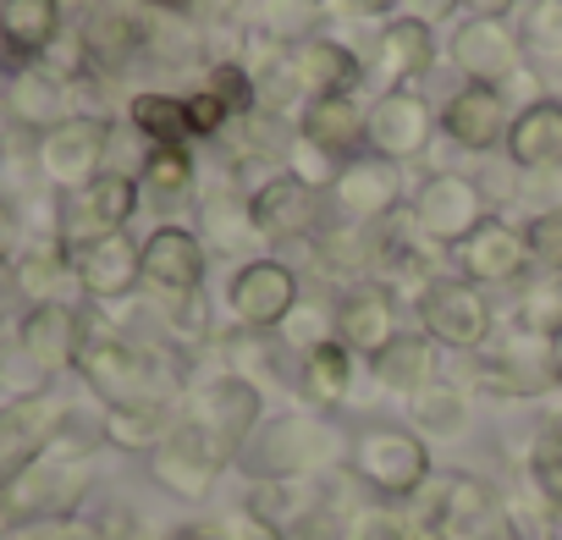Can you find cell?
I'll return each instance as SVG.
<instances>
[{
	"label": "cell",
	"mask_w": 562,
	"mask_h": 540,
	"mask_svg": "<svg viewBox=\"0 0 562 540\" xmlns=\"http://www.w3.org/2000/svg\"><path fill=\"white\" fill-rule=\"evenodd\" d=\"M458 7L469 12V18H485V23H502L513 7H518V0H458Z\"/></svg>",
	"instance_id": "47"
},
{
	"label": "cell",
	"mask_w": 562,
	"mask_h": 540,
	"mask_svg": "<svg viewBox=\"0 0 562 540\" xmlns=\"http://www.w3.org/2000/svg\"><path fill=\"white\" fill-rule=\"evenodd\" d=\"M127 116L149 138V149H182V138H188V105L177 94H155V89L149 94H133Z\"/></svg>",
	"instance_id": "31"
},
{
	"label": "cell",
	"mask_w": 562,
	"mask_h": 540,
	"mask_svg": "<svg viewBox=\"0 0 562 540\" xmlns=\"http://www.w3.org/2000/svg\"><path fill=\"white\" fill-rule=\"evenodd\" d=\"M348 381H353V353H348L337 337L304 353V392H310L315 403H337V397H348Z\"/></svg>",
	"instance_id": "33"
},
{
	"label": "cell",
	"mask_w": 562,
	"mask_h": 540,
	"mask_svg": "<svg viewBox=\"0 0 562 540\" xmlns=\"http://www.w3.org/2000/svg\"><path fill=\"white\" fill-rule=\"evenodd\" d=\"M474 386L496 397H535L551 386V359H518V353H491L474 364Z\"/></svg>",
	"instance_id": "30"
},
{
	"label": "cell",
	"mask_w": 562,
	"mask_h": 540,
	"mask_svg": "<svg viewBox=\"0 0 562 540\" xmlns=\"http://www.w3.org/2000/svg\"><path fill=\"white\" fill-rule=\"evenodd\" d=\"M364 122H370V111H359L353 94H331V100H310V105H304L299 138H310L315 149H326V155H337V160H348L359 144H370V138H364Z\"/></svg>",
	"instance_id": "25"
},
{
	"label": "cell",
	"mask_w": 562,
	"mask_h": 540,
	"mask_svg": "<svg viewBox=\"0 0 562 540\" xmlns=\"http://www.w3.org/2000/svg\"><path fill=\"white\" fill-rule=\"evenodd\" d=\"M171 540H221V535H210V529H177Z\"/></svg>",
	"instance_id": "54"
},
{
	"label": "cell",
	"mask_w": 562,
	"mask_h": 540,
	"mask_svg": "<svg viewBox=\"0 0 562 540\" xmlns=\"http://www.w3.org/2000/svg\"><path fill=\"white\" fill-rule=\"evenodd\" d=\"M105 436L116 447H149L155 452L171 436V425H166V408H111L105 414Z\"/></svg>",
	"instance_id": "35"
},
{
	"label": "cell",
	"mask_w": 562,
	"mask_h": 540,
	"mask_svg": "<svg viewBox=\"0 0 562 540\" xmlns=\"http://www.w3.org/2000/svg\"><path fill=\"white\" fill-rule=\"evenodd\" d=\"M78 375L94 386V397H105V408H166L171 392H177V375L155 353H144V348H133L111 331L83 337Z\"/></svg>",
	"instance_id": "1"
},
{
	"label": "cell",
	"mask_w": 562,
	"mask_h": 540,
	"mask_svg": "<svg viewBox=\"0 0 562 540\" xmlns=\"http://www.w3.org/2000/svg\"><path fill=\"white\" fill-rule=\"evenodd\" d=\"M507 155L524 171H551L562 166V105L557 100H535L513 116L507 127Z\"/></svg>",
	"instance_id": "26"
},
{
	"label": "cell",
	"mask_w": 562,
	"mask_h": 540,
	"mask_svg": "<svg viewBox=\"0 0 562 540\" xmlns=\"http://www.w3.org/2000/svg\"><path fill=\"white\" fill-rule=\"evenodd\" d=\"M149 7H160V12H177V18H182V12H193V0H149Z\"/></svg>",
	"instance_id": "53"
},
{
	"label": "cell",
	"mask_w": 562,
	"mask_h": 540,
	"mask_svg": "<svg viewBox=\"0 0 562 540\" xmlns=\"http://www.w3.org/2000/svg\"><path fill=\"white\" fill-rule=\"evenodd\" d=\"M452 254H458L463 282H518L524 265H529V243H524V232H513L507 221L474 226Z\"/></svg>",
	"instance_id": "21"
},
{
	"label": "cell",
	"mask_w": 562,
	"mask_h": 540,
	"mask_svg": "<svg viewBox=\"0 0 562 540\" xmlns=\"http://www.w3.org/2000/svg\"><path fill=\"white\" fill-rule=\"evenodd\" d=\"M430 61H436V34H430V23L403 18V23L381 29V40H375V78H386V89H403L408 78L430 72Z\"/></svg>",
	"instance_id": "27"
},
{
	"label": "cell",
	"mask_w": 562,
	"mask_h": 540,
	"mask_svg": "<svg viewBox=\"0 0 562 540\" xmlns=\"http://www.w3.org/2000/svg\"><path fill=\"white\" fill-rule=\"evenodd\" d=\"M138 193H144V188H138L133 177H122V171H105L100 182L67 193L61 210H56V243H61L67 254H78V248H89V243H100V237L127 232V221H133V210H138Z\"/></svg>",
	"instance_id": "5"
},
{
	"label": "cell",
	"mask_w": 562,
	"mask_h": 540,
	"mask_svg": "<svg viewBox=\"0 0 562 540\" xmlns=\"http://www.w3.org/2000/svg\"><path fill=\"white\" fill-rule=\"evenodd\" d=\"M182 425H188L193 436H204L215 458L232 463V458L248 447V436L259 430V386H254L248 375H215V381H204V386L188 397Z\"/></svg>",
	"instance_id": "4"
},
{
	"label": "cell",
	"mask_w": 562,
	"mask_h": 540,
	"mask_svg": "<svg viewBox=\"0 0 562 540\" xmlns=\"http://www.w3.org/2000/svg\"><path fill=\"white\" fill-rule=\"evenodd\" d=\"M226 304H232V315H237L248 331L288 326V315L299 310V277H293L281 259H248L237 277H232Z\"/></svg>",
	"instance_id": "11"
},
{
	"label": "cell",
	"mask_w": 562,
	"mask_h": 540,
	"mask_svg": "<svg viewBox=\"0 0 562 540\" xmlns=\"http://www.w3.org/2000/svg\"><path fill=\"white\" fill-rule=\"evenodd\" d=\"M430 133H436V111H430L414 89H386V94L370 105V122H364L370 149L386 155V160H414V155H425Z\"/></svg>",
	"instance_id": "13"
},
{
	"label": "cell",
	"mask_w": 562,
	"mask_h": 540,
	"mask_svg": "<svg viewBox=\"0 0 562 540\" xmlns=\"http://www.w3.org/2000/svg\"><path fill=\"white\" fill-rule=\"evenodd\" d=\"M61 425H67V414L45 392L18 397V403H0V502H7L12 485L50 452V441L61 436Z\"/></svg>",
	"instance_id": "8"
},
{
	"label": "cell",
	"mask_w": 562,
	"mask_h": 540,
	"mask_svg": "<svg viewBox=\"0 0 562 540\" xmlns=\"http://www.w3.org/2000/svg\"><path fill=\"white\" fill-rule=\"evenodd\" d=\"M18 299H23V282H18V259H7V254H0V326L12 320Z\"/></svg>",
	"instance_id": "46"
},
{
	"label": "cell",
	"mask_w": 562,
	"mask_h": 540,
	"mask_svg": "<svg viewBox=\"0 0 562 540\" xmlns=\"http://www.w3.org/2000/svg\"><path fill=\"white\" fill-rule=\"evenodd\" d=\"M375 375L386 381V386H397V392H419V386H430V337L419 331V337H392V348L386 353H375Z\"/></svg>",
	"instance_id": "32"
},
{
	"label": "cell",
	"mask_w": 562,
	"mask_h": 540,
	"mask_svg": "<svg viewBox=\"0 0 562 540\" xmlns=\"http://www.w3.org/2000/svg\"><path fill=\"white\" fill-rule=\"evenodd\" d=\"M524 61V40L507 29V23H485V18H469L458 34H452V67L469 78V83H507Z\"/></svg>",
	"instance_id": "17"
},
{
	"label": "cell",
	"mask_w": 562,
	"mask_h": 540,
	"mask_svg": "<svg viewBox=\"0 0 562 540\" xmlns=\"http://www.w3.org/2000/svg\"><path fill=\"white\" fill-rule=\"evenodd\" d=\"M221 469H226V458H215L210 441L193 436L188 425H171V436L149 452V474H155L171 496H188V502H199V496L215 485Z\"/></svg>",
	"instance_id": "20"
},
{
	"label": "cell",
	"mask_w": 562,
	"mask_h": 540,
	"mask_svg": "<svg viewBox=\"0 0 562 540\" xmlns=\"http://www.w3.org/2000/svg\"><path fill=\"white\" fill-rule=\"evenodd\" d=\"M348 12H359V18H381V12H392V7H403V0H342Z\"/></svg>",
	"instance_id": "50"
},
{
	"label": "cell",
	"mask_w": 562,
	"mask_h": 540,
	"mask_svg": "<svg viewBox=\"0 0 562 540\" xmlns=\"http://www.w3.org/2000/svg\"><path fill=\"white\" fill-rule=\"evenodd\" d=\"M331 315H337V342H342L348 353L375 359V353H386L392 337H397V304H392V293H381V288L348 293Z\"/></svg>",
	"instance_id": "23"
},
{
	"label": "cell",
	"mask_w": 562,
	"mask_h": 540,
	"mask_svg": "<svg viewBox=\"0 0 562 540\" xmlns=\"http://www.w3.org/2000/svg\"><path fill=\"white\" fill-rule=\"evenodd\" d=\"M61 29V0H0V50L12 61H40Z\"/></svg>",
	"instance_id": "24"
},
{
	"label": "cell",
	"mask_w": 562,
	"mask_h": 540,
	"mask_svg": "<svg viewBox=\"0 0 562 540\" xmlns=\"http://www.w3.org/2000/svg\"><path fill=\"white\" fill-rule=\"evenodd\" d=\"M546 359H551V381H562V326L546 337Z\"/></svg>",
	"instance_id": "51"
},
{
	"label": "cell",
	"mask_w": 562,
	"mask_h": 540,
	"mask_svg": "<svg viewBox=\"0 0 562 540\" xmlns=\"http://www.w3.org/2000/svg\"><path fill=\"white\" fill-rule=\"evenodd\" d=\"M12 248H18V210H12L7 193H0V254L12 259Z\"/></svg>",
	"instance_id": "48"
},
{
	"label": "cell",
	"mask_w": 562,
	"mask_h": 540,
	"mask_svg": "<svg viewBox=\"0 0 562 540\" xmlns=\"http://www.w3.org/2000/svg\"><path fill=\"white\" fill-rule=\"evenodd\" d=\"M342 166H348V160H337V155L315 149L310 138H293V149H288V171H293L299 182H310L315 193H331V188H337V177H342Z\"/></svg>",
	"instance_id": "39"
},
{
	"label": "cell",
	"mask_w": 562,
	"mask_h": 540,
	"mask_svg": "<svg viewBox=\"0 0 562 540\" xmlns=\"http://www.w3.org/2000/svg\"><path fill=\"white\" fill-rule=\"evenodd\" d=\"M557 7H562V0H557Z\"/></svg>",
	"instance_id": "56"
},
{
	"label": "cell",
	"mask_w": 562,
	"mask_h": 540,
	"mask_svg": "<svg viewBox=\"0 0 562 540\" xmlns=\"http://www.w3.org/2000/svg\"><path fill=\"white\" fill-rule=\"evenodd\" d=\"M441 127H447V138L452 144H463V149H496V144H507V127H513V116H507V100H502V89H485V83H469V89H458L452 100H447V111H441Z\"/></svg>",
	"instance_id": "22"
},
{
	"label": "cell",
	"mask_w": 562,
	"mask_h": 540,
	"mask_svg": "<svg viewBox=\"0 0 562 540\" xmlns=\"http://www.w3.org/2000/svg\"><path fill=\"white\" fill-rule=\"evenodd\" d=\"M551 540H562V513H557V535H551Z\"/></svg>",
	"instance_id": "55"
},
{
	"label": "cell",
	"mask_w": 562,
	"mask_h": 540,
	"mask_svg": "<svg viewBox=\"0 0 562 540\" xmlns=\"http://www.w3.org/2000/svg\"><path fill=\"white\" fill-rule=\"evenodd\" d=\"M524 243H529V259H540L546 270H557V277H562V204L546 210V215H535L529 232H524Z\"/></svg>",
	"instance_id": "42"
},
{
	"label": "cell",
	"mask_w": 562,
	"mask_h": 540,
	"mask_svg": "<svg viewBox=\"0 0 562 540\" xmlns=\"http://www.w3.org/2000/svg\"><path fill=\"white\" fill-rule=\"evenodd\" d=\"M254 23H259V34H265V40L299 50V45L321 40L326 0H254Z\"/></svg>",
	"instance_id": "29"
},
{
	"label": "cell",
	"mask_w": 562,
	"mask_h": 540,
	"mask_svg": "<svg viewBox=\"0 0 562 540\" xmlns=\"http://www.w3.org/2000/svg\"><path fill=\"white\" fill-rule=\"evenodd\" d=\"M529 40H540V45H562V7H557V0H540V12L529 18Z\"/></svg>",
	"instance_id": "45"
},
{
	"label": "cell",
	"mask_w": 562,
	"mask_h": 540,
	"mask_svg": "<svg viewBox=\"0 0 562 540\" xmlns=\"http://www.w3.org/2000/svg\"><path fill=\"white\" fill-rule=\"evenodd\" d=\"M7 540H111V535L78 513H61V518H23Z\"/></svg>",
	"instance_id": "40"
},
{
	"label": "cell",
	"mask_w": 562,
	"mask_h": 540,
	"mask_svg": "<svg viewBox=\"0 0 562 540\" xmlns=\"http://www.w3.org/2000/svg\"><path fill=\"white\" fill-rule=\"evenodd\" d=\"M458 7V0H408V12L419 18V23H430V18H447Z\"/></svg>",
	"instance_id": "49"
},
{
	"label": "cell",
	"mask_w": 562,
	"mask_h": 540,
	"mask_svg": "<svg viewBox=\"0 0 562 540\" xmlns=\"http://www.w3.org/2000/svg\"><path fill=\"white\" fill-rule=\"evenodd\" d=\"M425 524H430L436 540H524V535L513 529V518L502 513V502H496L480 480H469V474L436 480Z\"/></svg>",
	"instance_id": "7"
},
{
	"label": "cell",
	"mask_w": 562,
	"mask_h": 540,
	"mask_svg": "<svg viewBox=\"0 0 562 540\" xmlns=\"http://www.w3.org/2000/svg\"><path fill=\"white\" fill-rule=\"evenodd\" d=\"M348 540H408V529H403L392 513H364V518L353 524Z\"/></svg>",
	"instance_id": "44"
},
{
	"label": "cell",
	"mask_w": 562,
	"mask_h": 540,
	"mask_svg": "<svg viewBox=\"0 0 562 540\" xmlns=\"http://www.w3.org/2000/svg\"><path fill=\"white\" fill-rule=\"evenodd\" d=\"M408 215L419 221V232H425L430 243H447V248H458L474 226L491 221V215H485V193H480V182H469L463 171H436V177L414 193Z\"/></svg>",
	"instance_id": "9"
},
{
	"label": "cell",
	"mask_w": 562,
	"mask_h": 540,
	"mask_svg": "<svg viewBox=\"0 0 562 540\" xmlns=\"http://www.w3.org/2000/svg\"><path fill=\"white\" fill-rule=\"evenodd\" d=\"M414 419L425 425V430H436V436H452V430H463V397L452 392V386H419L414 392Z\"/></svg>",
	"instance_id": "38"
},
{
	"label": "cell",
	"mask_w": 562,
	"mask_h": 540,
	"mask_svg": "<svg viewBox=\"0 0 562 540\" xmlns=\"http://www.w3.org/2000/svg\"><path fill=\"white\" fill-rule=\"evenodd\" d=\"M72 282L89 299H100V304L127 299L144 282V243H133L127 232H116V237H100V243L78 248L72 254Z\"/></svg>",
	"instance_id": "16"
},
{
	"label": "cell",
	"mask_w": 562,
	"mask_h": 540,
	"mask_svg": "<svg viewBox=\"0 0 562 540\" xmlns=\"http://www.w3.org/2000/svg\"><path fill=\"white\" fill-rule=\"evenodd\" d=\"M105 149H111V122L94 111H78L40 138V171L50 188L78 193L105 177Z\"/></svg>",
	"instance_id": "6"
},
{
	"label": "cell",
	"mask_w": 562,
	"mask_h": 540,
	"mask_svg": "<svg viewBox=\"0 0 562 540\" xmlns=\"http://www.w3.org/2000/svg\"><path fill=\"white\" fill-rule=\"evenodd\" d=\"M331 452H337V436H331L321 419H310V414H281V419H265L237 458L248 463V474H259L265 485H276V480H299L304 469L326 463Z\"/></svg>",
	"instance_id": "3"
},
{
	"label": "cell",
	"mask_w": 562,
	"mask_h": 540,
	"mask_svg": "<svg viewBox=\"0 0 562 540\" xmlns=\"http://www.w3.org/2000/svg\"><path fill=\"white\" fill-rule=\"evenodd\" d=\"M182 105H188V138H215V133H226V122H232V111H226L210 89L188 94Z\"/></svg>",
	"instance_id": "43"
},
{
	"label": "cell",
	"mask_w": 562,
	"mask_h": 540,
	"mask_svg": "<svg viewBox=\"0 0 562 540\" xmlns=\"http://www.w3.org/2000/svg\"><path fill=\"white\" fill-rule=\"evenodd\" d=\"M331 199H337V215L342 221H386V215H397V204H403L397 160H386V155H353L342 166Z\"/></svg>",
	"instance_id": "15"
},
{
	"label": "cell",
	"mask_w": 562,
	"mask_h": 540,
	"mask_svg": "<svg viewBox=\"0 0 562 540\" xmlns=\"http://www.w3.org/2000/svg\"><path fill=\"white\" fill-rule=\"evenodd\" d=\"M248 221H254L259 237H276V243L304 237V232L321 226V193L310 182H299L293 171H281V177H270L248 193Z\"/></svg>",
	"instance_id": "14"
},
{
	"label": "cell",
	"mask_w": 562,
	"mask_h": 540,
	"mask_svg": "<svg viewBox=\"0 0 562 540\" xmlns=\"http://www.w3.org/2000/svg\"><path fill=\"white\" fill-rule=\"evenodd\" d=\"M138 188L155 193V199H182L193 188V155L188 149H149L144 171H138Z\"/></svg>",
	"instance_id": "34"
},
{
	"label": "cell",
	"mask_w": 562,
	"mask_h": 540,
	"mask_svg": "<svg viewBox=\"0 0 562 540\" xmlns=\"http://www.w3.org/2000/svg\"><path fill=\"white\" fill-rule=\"evenodd\" d=\"M144 282L166 299H193L204 282V243L188 226H155L144 237Z\"/></svg>",
	"instance_id": "18"
},
{
	"label": "cell",
	"mask_w": 562,
	"mask_h": 540,
	"mask_svg": "<svg viewBox=\"0 0 562 540\" xmlns=\"http://www.w3.org/2000/svg\"><path fill=\"white\" fill-rule=\"evenodd\" d=\"M419 326H425L430 342L458 348V353H474V348H485V337H491V304L480 299V288H469V282H441V277H436V282L419 293Z\"/></svg>",
	"instance_id": "10"
},
{
	"label": "cell",
	"mask_w": 562,
	"mask_h": 540,
	"mask_svg": "<svg viewBox=\"0 0 562 540\" xmlns=\"http://www.w3.org/2000/svg\"><path fill=\"white\" fill-rule=\"evenodd\" d=\"M281 78H288L299 94L310 100H331V94H353L364 83V67L348 45L337 40H310L299 50H288V61H281Z\"/></svg>",
	"instance_id": "19"
},
{
	"label": "cell",
	"mask_w": 562,
	"mask_h": 540,
	"mask_svg": "<svg viewBox=\"0 0 562 540\" xmlns=\"http://www.w3.org/2000/svg\"><path fill=\"white\" fill-rule=\"evenodd\" d=\"M18 72H23V67H18L12 56H0V100H7V94H12V83H18Z\"/></svg>",
	"instance_id": "52"
},
{
	"label": "cell",
	"mask_w": 562,
	"mask_h": 540,
	"mask_svg": "<svg viewBox=\"0 0 562 540\" xmlns=\"http://www.w3.org/2000/svg\"><path fill=\"white\" fill-rule=\"evenodd\" d=\"M204 89H210V94H215V100H221V105H226V111H232L237 122L259 111V89H254V72H248V67H237V61H215V67H210V83H204Z\"/></svg>",
	"instance_id": "37"
},
{
	"label": "cell",
	"mask_w": 562,
	"mask_h": 540,
	"mask_svg": "<svg viewBox=\"0 0 562 540\" xmlns=\"http://www.w3.org/2000/svg\"><path fill=\"white\" fill-rule=\"evenodd\" d=\"M529 474H535V485L546 491V502L562 513V414H557V419H546V430L535 436Z\"/></svg>",
	"instance_id": "36"
},
{
	"label": "cell",
	"mask_w": 562,
	"mask_h": 540,
	"mask_svg": "<svg viewBox=\"0 0 562 540\" xmlns=\"http://www.w3.org/2000/svg\"><path fill=\"white\" fill-rule=\"evenodd\" d=\"M204 226H210L215 248H243L248 237H259L254 221H248V199H243V204H226V199L204 204Z\"/></svg>",
	"instance_id": "41"
},
{
	"label": "cell",
	"mask_w": 562,
	"mask_h": 540,
	"mask_svg": "<svg viewBox=\"0 0 562 540\" xmlns=\"http://www.w3.org/2000/svg\"><path fill=\"white\" fill-rule=\"evenodd\" d=\"M83 315L61 299L50 304H34L23 320H18V348L23 359L40 370V375H56V370H78V353H83Z\"/></svg>",
	"instance_id": "12"
},
{
	"label": "cell",
	"mask_w": 562,
	"mask_h": 540,
	"mask_svg": "<svg viewBox=\"0 0 562 540\" xmlns=\"http://www.w3.org/2000/svg\"><path fill=\"white\" fill-rule=\"evenodd\" d=\"M348 463L381 496H414L430 480V452L403 425H359L348 441Z\"/></svg>",
	"instance_id": "2"
},
{
	"label": "cell",
	"mask_w": 562,
	"mask_h": 540,
	"mask_svg": "<svg viewBox=\"0 0 562 540\" xmlns=\"http://www.w3.org/2000/svg\"><path fill=\"white\" fill-rule=\"evenodd\" d=\"M7 111L18 116V122H29V127H56V122H67V116H78L72 105H67V83L61 78H50L45 67H23L18 72V83H12V94H7Z\"/></svg>",
	"instance_id": "28"
}]
</instances>
